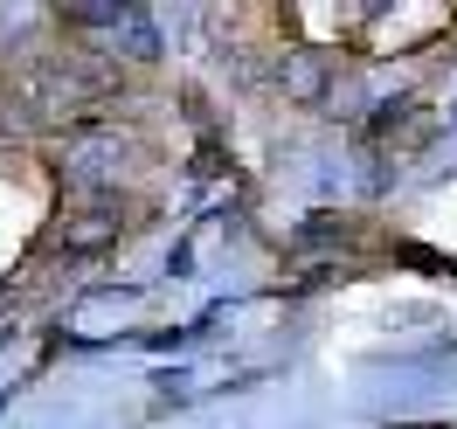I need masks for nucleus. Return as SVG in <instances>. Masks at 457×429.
I'll return each mask as SVG.
<instances>
[{
  "label": "nucleus",
  "instance_id": "obj_2",
  "mask_svg": "<svg viewBox=\"0 0 457 429\" xmlns=\"http://www.w3.org/2000/svg\"><path fill=\"white\" fill-rule=\"evenodd\" d=\"M125 56H139V62H153L160 56V35H153V14H132V21H125Z\"/></svg>",
  "mask_w": 457,
  "mask_h": 429
},
{
  "label": "nucleus",
  "instance_id": "obj_1",
  "mask_svg": "<svg viewBox=\"0 0 457 429\" xmlns=\"http://www.w3.org/2000/svg\"><path fill=\"white\" fill-rule=\"evenodd\" d=\"M118 243V201L112 194H84L77 208H62L49 243H42V257H62V263H84L97 250H112Z\"/></svg>",
  "mask_w": 457,
  "mask_h": 429
}]
</instances>
